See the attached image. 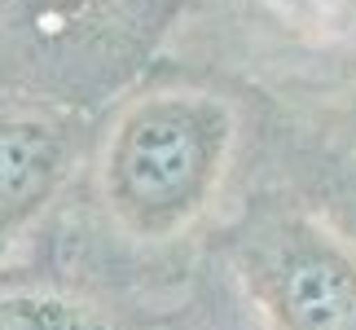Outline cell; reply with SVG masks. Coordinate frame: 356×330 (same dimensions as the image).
Listing matches in <instances>:
<instances>
[{
    "mask_svg": "<svg viewBox=\"0 0 356 330\" xmlns=\"http://www.w3.org/2000/svg\"><path fill=\"white\" fill-rule=\"evenodd\" d=\"M198 0H0V93L97 115L181 45Z\"/></svg>",
    "mask_w": 356,
    "mask_h": 330,
    "instance_id": "cell-2",
    "label": "cell"
},
{
    "mask_svg": "<svg viewBox=\"0 0 356 330\" xmlns=\"http://www.w3.org/2000/svg\"><path fill=\"white\" fill-rule=\"evenodd\" d=\"M92 119L97 115L53 97L0 93V256L71 203Z\"/></svg>",
    "mask_w": 356,
    "mask_h": 330,
    "instance_id": "cell-4",
    "label": "cell"
},
{
    "mask_svg": "<svg viewBox=\"0 0 356 330\" xmlns=\"http://www.w3.org/2000/svg\"><path fill=\"white\" fill-rule=\"evenodd\" d=\"M211 256L259 330H356V251L264 172Z\"/></svg>",
    "mask_w": 356,
    "mask_h": 330,
    "instance_id": "cell-3",
    "label": "cell"
},
{
    "mask_svg": "<svg viewBox=\"0 0 356 330\" xmlns=\"http://www.w3.org/2000/svg\"><path fill=\"white\" fill-rule=\"evenodd\" d=\"M168 330H259V326L238 299L234 282H229L220 269H211V282L202 286V291H194L189 308Z\"/></svg>",
    "mask_w": 356,
    "mask_h": 330,
    "instance_id": "cell-8",
    "label": "cell"
},
{
    "mask_svg": "<svg viewBox=\"0 0 356 330\" xmlns=\"http://www.w3.org/2000/svg\"><path fill=\"white\" fill-rule=\"evenodd\" d=\"M273 119L277 97L259 79L172 49L97 110L71 198L119 256H189L255 189Z\"/></svg>",
    "mask_w": 356,
    "mask_h": 330,
    "instance_id": "cell-1",
    "label": "cell"
},
{
    "mask_svg": "<svg viewBox=\"0 0 356 330\" xmlns=\"http://www.w3.org/2000/svg\"><path fill=\"white\" fill-rule=\"evenodd\" d=\"M264 176L312 207L356 251V155L291 119L282 102L264 146Z\"/></svg>",
    "mask_w": 356,
    "mask_h": 330,
    "instance_id": "cell-6",
    "label": "cell"
},
{
    "mask_svg": "<svg viewBox=\"0 0 356 330\" xmlns=\"http://www.w3.org/2000/svg\"><path fill=\"white\" fill-rule=\"evenodd\" d=\"M264 88L282 102L291 119L356 155V45L334 58L299 66L295 75Z\"/></svg>",
    "mask_w": 356,
    "mask_h": 330,
    "instance_id": "cell-7",
    "label": "cell"
},
{
    "mask_svg": "<svg viewBox=\"0 0 356 330\" xmlns=\"http://www.w3.org/2000/svg\"><path fill=\"white\" fill-rule=\"evenodd\" d=\"M0 330H145L123 291L79 269H0Z\"/></svg>",
    "mask_w": 356,
    "mask_h": 330,
    "instance_id": "cell-5",
    "label": "cell"
}]
</instances>
